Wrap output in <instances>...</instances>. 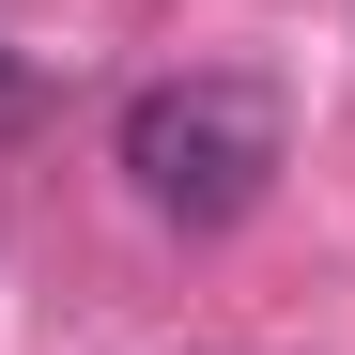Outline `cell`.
<instances>
[{"mask_svg": "<svg viewBox=\"0 0 355 355\" xmlns=\"http://www.w3.org/2000/svg\"><path fill=\"white\" fill-rule=\"evenodd\" d=\"M108 155H124L139 216H170V232H248L263 186L293 170V108L263 78H232V62H186V78L124 93V139H108Z\"/></svg>", "mask_w": 355, "mask_h": 355, "instance_id": "6da1fadb", "label": "cell"}, {"mask_svg": "<svg viewBox=\"0 0 355 355\" xmlns=\"http://www.w3.org/2000/svg\"><path fill=\"white\" fill-rule=\"evenodd\" d=\"M0 93H16V46H0Z\"/></svg>", "mask_w": 355, "mask_h": 355, "instance_id": "7a4b0ae2", "label": "cell"}]
</instances>
